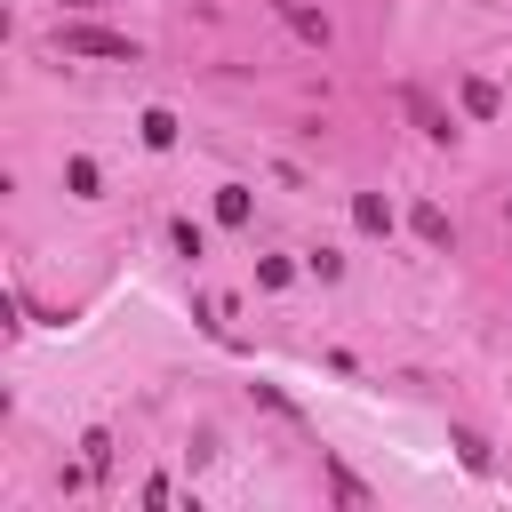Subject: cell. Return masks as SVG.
Wrapping results in <instances>:
<instances>
[{"instance_id": "obj_3", "label": "cell", "mask_w": 512, "mask_h": 512, "mask_svg": "<svg viewBox=\"0 0 512 512\" xmlns=\"http://www.w3.org/2000/svg\"><path fill=\"white\" fill-rule=\"evenodd\" d=\"M280 16H288V24H296V32L312 40V48H328V16H312L304 0H280Z\"/></svg>"}, {"instance_id": "obj_9", "label": "cell", "mask_w": 512, "mask_h": 512, "mask_svg": "<svg viewBox=\"0 0 512 512\" xmlns=\"http://www.w3.org/2000/svg\"><path fill=\"white\" fill-rule=\"evenodd\" d=\"M456 456H464V472H488V440L480 432H456Z\"/></svg>"}, {"instance_id": "obj_10", "label": "cell", "mask_w": 512, "mask_h": 512, "mask_svg": "<svg viewBox=\"0 0 512 512\" xmlns=\"http://www.w3.org/2000/svg\"><path fill=\"white\" fill-rule=\"evenodd\" d=\"M168 240H176V256H200V248H208V240H200V224H192V216H184V224H168Z\"/></svg>"}, {"instance_id": "obj_4", "label": "cell", "mask_w": 512, "mask_h": 512, "mask_svg": "<svg viewBox=\"0 0 512 512\" xmlns=\"http://www.w3.org/2000/svg\"><path fill=\"white\" fill-rule=\"evenodd\" d=\"M352 224H360V232H392V208H384L376 192H360V200H352Z\"/></svg>"}, {"instance_id": "obj_6", "label": "cell", "mask_w": 512, "mask_h": 512, "mask_svg": "<svg viewBox=\"0 0 512 512\" xmlns=\"http://www.w3.org/2000/svg\"><path fill=\"white\" fill-rule=\"evenodd\" d=\"M136 128H144V144H152V152H168V144H176V120H168V112H160V104H152V112H144V120H136Z\"/></svg>"}, {"instance_id": "obj_2", "label": "cell", "mask_w": 512, "mask_h": 512, "mask_svg": "<svg viewBox=\"0 0 512 512\" xmlns=\"http://www.w3.org/2000/svg\"><path fill=\"white\" fill-rule=\"evenodd\" d=\"M400 104H408V120H416V128H424V136H432V144H448V136H456V128H448V112H440V104H432V96H424V88H408V96H400Z\"/></svg>"}, {"instance_id": "obj_1", "label": "cell", "mask_w": 512, "mask_h": 512, "mask_svg": "<svg viewBox=\"0 0 512 512\" xmlns=\"http://www.w3.org/2000/svg\"><path fill=\"white\" fill-rule=\"evenodd\" d=\"M56 48H64V56H104V64H136V56H144L128 32H104V24H64Z\"/></svg>"}, {"instance_id": "obj_7", "label": "cell", "mask_w": 512, "mask_h": 512, "mask_svg": "<svg viewBox=\"0 0 512 512\" xmlns=\"http://www.w3.org/2000/svg\"><path fill=\"white\" fill-rule=\"evenodd\" d=\"M416 240H432V248H448V240H456V232H448V216H440V208H432V200H424V208H416Z\"/></svg>"}, {"instance_id": "obj_5", "label": "cell", "mask_w": 512, "mask_h": 512, "mask_svg": "<svg viewBox=\"0 0 512 512\" xmlns=\"http://www.w3.org/2000/svg\"><path fill=\"white\" fill-rule=\"evenodd\" d=\"M464 112L472 120H496V80H464Z\"/></svg>"}, {"instance_id": "obj_8", "label": "cell", "mask_w": 512, "mask_h": 512, "mask_svg": "<svg viewBox=\"0 0 512 512\" xmlns=\"http://www.w3.org/2000/svg\"><path fill=\"white\" fill-rule=\"evenodd\" d=\"M216 224H248V192H240V184L216 192Z\"/></svg>"}]
</instances>
